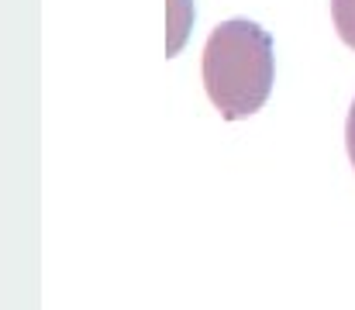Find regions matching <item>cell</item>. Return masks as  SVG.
Segmentation results:
<instances>
[{
    "label": "cell",
    "instance_id": "277c9868",
    "mask_svg": "<svg viewBox=\"0 0 355 310\" xmlns=\"http://www.w3.org/2000/svg\"><path fill=\"white\" fill-rule=\"evenodd\" d=\"M345 141H349V159L355 166V101H352V110H349V128H345Z\"/></svg>",
    "mask_w": 355,
    "mask_h": 310
},
{
    "label": "cell",
    "instance_id": "6da1fadb",
    "mask_svg": "<svg viewBox=\"0 0 355 310\" xmlns=\"http://www.w3.org/2000/svg\"><path fill=\"white\" fill-rule=\"evenodd\" d=\"M204 87L225 121H241L269 101L272 38L255 21H225L204 49Z\"/></svg>",
    "mask_w": 355,
    "mask_h": 310
},
{
    "label": "cell",
    "instance_id": "7a4b0ae2",
    "mask_svg": "<svg viewBox=\"0 0 355 310\" xmlns=\"http://www.w3.org/2000/svg\"><path fill=\"white\" fill-rule=\"evenodd\" d=\"M166 55H176L193 28V0H166Z\"/></svg>",
    "mask_w": 355,
    "mask_h": 310
},
{
    "label": "cell",
    "instance_id": "3957f363",
    "mask_svg": "<svg viewBox=\"0 0 355 310\" xmlns=\"http://www.w3.org/2000/svg\"><path fill=\"white\" fill-rule=\"evenodd\" d=\"M331 17L342 42L355 49V0H331Z\"/></svg>",
    "mask_w": 355,
    "mask_h": 310
}]
</instances>
